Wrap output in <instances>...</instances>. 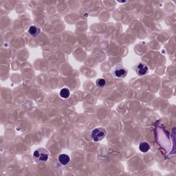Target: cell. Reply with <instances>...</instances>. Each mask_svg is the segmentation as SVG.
I'll return each mask as SVG.
<instances>
[{"label":"cell","instance_id":"cell-1","mask_svg":"<svg viewBox=\"0 0 176 176\" xmlns=\"http://www.w3.org/2000/svg\"><path fill=\"white\" fill-rule=\"evenodd\" d=\"M49 153L46 149L40 148L37 149L33 154V159L37 163L44 162L48 160Z\"/></svg>","mask_w":176,"mask_h":176},{"label":"cell","instance_id":"cell-2","mask_svg":"<svg viewBox=\"0 0 176 176\" xmlns=\"http://www.w3.org/2000/svg\"><path fill=\"white\" fill-rule=\"evenodd\" d=\"M107 135V130L103 127H99L94 129L91 134V137L94 141L98 142L102 140Z\"/></svg>","mask_w":176,"mask_h":176},{"label":"cell","instance_id":"cell-3","mask_svg":"<svg viewBox=\"0 0 176 176\" xmlns=\"http://www.w3.org/2000/svg\"><path fill=\"white\" fill-rule=\"evenodd\" d=\"M135 70L138 75L140 76H144L147 74L148 72V67L144 63H140L136 66Z\"/></svg>","mask_w":176,"mask_h":176},{"label":"cell","instance_id":"cell-4","mask_svg":"<svg viewBox=\"0 0 176 176\" xmlns=\"http://www.w3.org/2000/svg\"><path fill=\"white\" fill-rule=\"evenodd\" d=\"M114 74L118 78H124L127 76V70L123 68H118L114 70Z\"/></svg>","mask_w":176,"mask_h":176},{"label":"cell","instance_id":"cell-5","mask_svg":"<svg viewBox=\"0 0 176 176\" xmlns=\"http://www.w3.org/2000/svg\"><path fill=\"white\" fill-rule=\"evenodd\" d=\"M28 32L32 37H36L40 34L41 29L36 26H31L30 28H29Z\"/></svg>","mask_w":176,"mask_h":176},{"label":"cell","instance_id":"cell-6","mask_svg":"<svg viewBox=\"0 0 176 176\" xmlns=\"http://www.w3.org/2000/svg\"><path fill=\"white\" fill-rule=\"evenodd\" d=\"M59 161L61 165H67L70 162V158L67 154H61L59 156Z\"/></svg>","mask_w":176,"mask_h":176},{"label":"cell","instance_id":"cell-7","mask_svg":"<svg viewBox=\"0 0 176 176\" xmlns=\"http://www.w3.org/2000/svg\"><path fill=\"white\" fill-rule=\"evenodd\" d=\"M150 148H151L150 145L147 143V142H141V143H140V145H139L140 150L142 152H144V153L147 152L150 149Z\"/></svg>","mask_w":176,"mask_h":176},{"label":"cell","instance_id":"cell-8","mask_svg":"<svg viewBox=\"0 0 176 176\" xmlns=\"http://www.w3.org/2000/svg\"><path fill=\"white\" fill-rule=\"evenodd\" d=\"M70 92L68 88H63L60 92V96L63 98H67L70 96Z\"/></svg>","mask_w":176,"mask_h":176},{"label":"cell","instance_id":"cell-9","mask_svg":"<svg viewBox=\"0 0 176 176\" xmlns=\"http://www.w3.org/2000/svg\"><path fill=\"white\" fill-rule=\"evenodd\" d=\"M96 84L98 88H103L106 85V80L104 78H99L96 80Z\"/></svg>","mask_w":176,"mask_h":176}]
</instances>
